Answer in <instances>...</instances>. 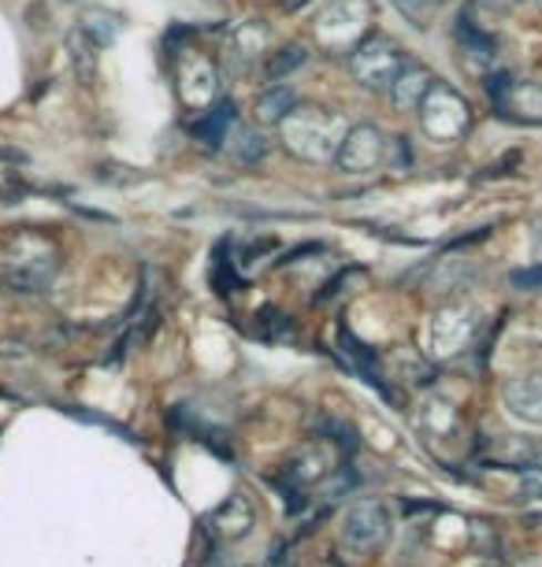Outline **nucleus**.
<instances>
[{
  "label": "nucleus",
  "instance_id": "13",
  "mask_svg": "<svg viewBox=\"0 0 542 567\" xmlns=\"http://www.w3.org/2000/svg\"><path fill=\"white\" fill-rule=\"evenodd\" d=\"M82 34H86L93 45L104 49V45H112L115 34H120V19L109 16V12H86L82 16Z\"/></svg>",
  "mask_w": 542,
  "mask_h": 567
},
{
  "label": "nucleus",
  "instance_id": "5",
  "mask_svg": "<svg viewBox=\"0 0 542 567\" xmlns=\"http://www.w3.org/2000/svg\"><path fill=\"white\" fill-rule=\"evenodd\" d=\"M502 404L513 420L528 426H542V368L509 379L502 390Z\"/></svg>",
  "mask_w": 542,
  "mask_h": 567
},
{
  "label": "nucleus",
  "instance_id": "4",
  "mask_svg": "<svg viewBox=\"0 0 542 567\" xmlns=\"http://www.w3.org/2000/svg\"><path fill=\"white\" fill-rule=\"evenodd\" d=\"M382 159H387V142H382V134L376 126H357V131H349L346 142L338 145V153H335V164L338 171H346V175L371 171V167H379Z\"/></svg>",
  "mask_w": 542,
  "mask_h": 567
},
{
  "label": "nucleus",
  "instance_id": "2",
  "mask_svg": "<svg viewBox=\"0 0 542 567\" xmlns=\"http://www.w3.org/2000/svg\"><path fill=\"white\" fill-rule=\"evenodd\" d=\"M390 534V512L387 505H379V501H354V505L346 508L342 516V545L349 553L357 556H368L376 553L382 542H387Z\"/></svg>",
  "mask_w": 542,
  "mask_h": 567
},
{
  "label": "nucleus",
  "instance_id": "18",
  "mask_svg": "<svg viewBox=\"0 0 542 567\" xmlns=\"http://www.w3.org/2000/svg\"><path fill=\"white\" fill-rule=\"evenodd\" d=\"M509 282L520 286V290H542V264L528 267V271H513L509 275Z\"/></svg>",
  "mask_w": 542,
  "mask_h": 567
},
{
  "label": "nucleus",
  "instance_id": "9",
  "mask_svg": "<svg viewBox=\"0 0 542 567\" xmlns=\"http://www.w3.org/2000/svg\"><path fill=\"white\" fill-rule=\"evenodd\" d=\"M290 112H297V97H294L290 85H272V90L260 93V101H257L260 126H279L290 120Z\"/></svg>",
  "mask_w": 542,
  "mask_h": 567
},
{
  "label": "nucleus",
  "instance_id": "11",
  "mask_svg": "<svg viewBox=\"0 0 542 567\" xmlns=\"http://www.w3.org/2000/svg\"><path fill=\"white\" fill-rule=\"evenodd\" d=\"M68 52H71V63L74 71H79V82L90 85L93 74H98V45L82 34V30H71L68 34Z\"/></svg>",
  "mask_w": 542,
  "mask_h": 567
},
{
  "label": "nucleus",
  "instance_id": "12",
  "mask_svg": "<svg viewBox=\"0 0 542 567\" xmlns=\"http://www.w3.org/2000/svg\"><path fill=\"white\" fill-rule=\"evenodd\" d=\"M231 123H235V109H231V104H219L216 112H208L205 120L194 123V137H197V142H205V145H219Z\"/></svg>",
  "mask_w": 542,
  "mask_h": 567
},
{
  "label": "nucleus",
  "instance_id": "16",
  "mask_svg": "<svg viewBox=\"0 0 542 567\" xmlns=\"http://www.w3.org/2000/svg\"><path fill=\"white\" fill-rule=\"evenodd\" d=\"M442 319H439V327H434V346H442L446 341V334H442ZM469 334H472V319H464L461 323V316H453V352H457V346H464L469 341Z\"/></svg>",
  "mask_w": 542,
  "mask_h": 567
},
{
  "label": "nucleus",
  "instance_id": "7",
  "mask_svg": "<svg viewBox=\"0 0 542 567\" xmlns=\"http://www.w3.org/2000/svg\"><path fill=\"white\" fill-rule=\"evenodd\" d=\"M472 264L464 256H442V260L431 264L428 271V290L431 293H450V290H461L464 282H472Z\"/></svg>",
  "mask_w": 542,
  "mask_h": 567
},
{
  "label": "nucleus",
  "instance_id": "14",
  "mask_svg": "<svg viewBox=\"0 0 542 567\" xmlns=\"http://www.w3.org/2000/svg\"><path fill=\"white\" fill-rule=\"evenodd\" d=\"M305 56H308V49H305V45H286V49L279 52V56L268 60V79H272V82H279L283 74H290L294 68H301Z\"/></svg>",
  "mask_w": 542,
  "mask_h": 567
},
{
  "label": "nucleus",
  "instance_id": "17",
  "mask_svg": "<svg viewBox=\"0 0 542 567\" xmlns=\"http://www.w3.org/2000/svg\"><path fill=\"white\" fill-rule=\"evenodd\" d=\"M520 494L524 497H542V467H520Z\"/></svg>",
  "mask_w": 542,
  "mask_h": 567
},
{
  "label": "nucleus",
  "instance_id": "8",
  "mask_svg": "<svg viewBox=\"0 0 542 567\" xmlns=\"http://www.w3.org/2000/svg\"><path fill=\"white\" fill-rule=\"evenodd\" d=\"M286 471H290V478L297 486H308V483H320V478H327V471H335V467H331V453H327V449L308 445L290 460V467Z\"/></svg>",
  "mask_w": 542,
  "mask_h": 567
},
{
  "label": "nucleus",
  "instance_id": "15",
  "mask_svg": "<svg viewBox=\"0 0 542 567\" xmlns=\"http://www.w3.org/2000/svg\"><path fill=\"white\" fill-rule=\"evenodd\" d=\"M264 153H268V142H264L260 134H253V131H242L238 148H235L238 164H257V159H264Z\"/></svg>",
  "mask_w": 542,
  "mask_h": 567
},
{
  "label": "nucleus",
  "instance_id": "10",
  "mask_svg": "<svg viewBox=\"0 0 542 567\" xmlns=\"http://www.w3.org/2000/svg\"><path fill=\"white\" fill-rule=\"evenodd\" d=\"M431 74L428 71H409V74H398V82L390 85V93H395V104L401 112L409 109H420L423 97L431 93Z\"/></svg>",
  "mask_w": 542,
  "mask_h": 567
},
{
  "label": "nucleus",
  "instance_id": "1",
  "mask_svg": "<svg viewBox=\"0 0 542 567\" xmlns=\"http://www.w3.org/2000/svg\"><path fill=\"white\" fill-rule=\"evenodd\" d=\"M0 267H4V278L16 290L41 293L49 286V278L57 275V245L45 234L16 230L8 238H0Z\"/></svg>",
  "mask_w": 542,
  "mask_h": 567
},
{
  "label": "nucleus",
  "instance_id": "6",
  "mask_svg": "<svg viewBox=\"0 0 542 567\" xmlns=\"http://www.w3.org/2000/svg\"><path fill=\"white\" fill-rule=\"evenodd\" d=\"M253 527H257V512H253L249 497H242V494H231L216 512H212V530H216L223 542L249 538Z\"/></svg>",
  "mask_w": 542,
  "mask_h": 567
},
{
  "label": "nucleus",
  "instance_id": "3",
  "mask_svg": "<svg viewBox=\"0 0 542 567\" xmlns=\"http://www.w3.org/2000/svg\"><path fill=\"white\" fill-rule=\"evenodd\" d=\"M398 71H401V52L387 38H371L368 45L357 49L354 74L368 90H390L398 82Z\"/></svg>",
  "mask_w": 542,
  "mask_h": 567
}]
</instances>
